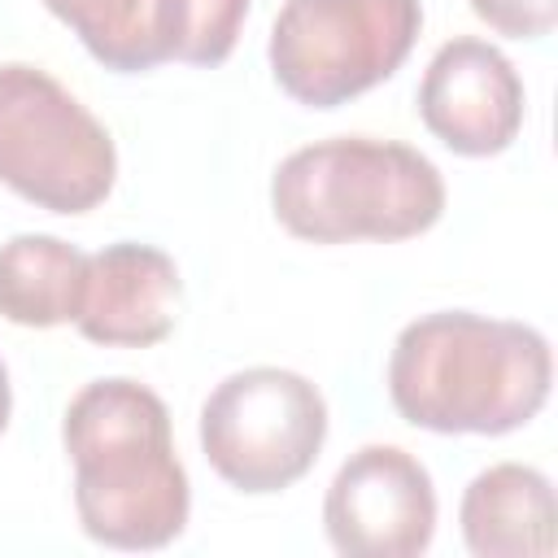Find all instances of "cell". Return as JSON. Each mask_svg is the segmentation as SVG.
Wrapping results in <instances>:
<instances>
[{
	"instance_id": "15",
	"label": "cell",
	"mask_w": 558,
	"mask_h": 558,
	"mask_svg": "<svg viewBox=\"0 0 558 558\" xmlns=\"http://www.w3.org/2000/svg\"><path fill=\"white\" fill-rule=\"evenodd\" d=\"M9 410H13V392H9V371L0 362V432L9 427Z\"/></svg>"
},
{
	"instance_id": "2",
	"label": "cell",
	"mask_w": 558,
	"mask_h": 558,
	"mask_svg": "<svg viewBox=\"0 0 558 558\" xmlns=\"http://www.w3.org/2000/svg\"><path fill=\"white\" fill-rule=\"evenodd\" d=\"M74 462V510L109 549H161L187 527L192 484L170 440L166 401L140 379H96L61 423Z\"/></svg>"
},
{
	"instance_id": "11",
	"label": "cell",
	"mask_w": 558,
	"mask_h": 558,
	"mask_svg": "<svg viewBox=\"0 0 558 558\" xmlns=\"http://www.w3.org/2000/svg\"><path fill=\"white\" fill-rule=\"evenodd\" d=\"M87 279V253L57 235H13L0 244V314L17 327L74 323Z\"/></svg>"
},
{
	"instance_id": "1",
	"label": "cell",
	"mask_w": 558,
	"mask_h": 558,
	"mask_svg": "<svg viewBox=\"0 0 558 558\" xmlns=\"http://www.w3.org/2000/svg\"><path fill=\"white\" fill-rule=\"evenodd\" d=\"M549 340L510 318L471 310L423 314L388 357V397L414 427L440 436H506L549 401Z\"/></svg>"
},
{
	"instance_id": "7",
	"label": "cell",
	"mask_w": 558,
	"mask_h": 558,
	"mask_svg": "<svg viewBox=\"0 0 558 558\" xmlns=\"http://www.w3.org/2000/svg\"><path fill=\"white\" fill-rule=\"evenodd\" d=\"M323 527L344 558H414L436 532V488L427 466L397 445H362L336 471Z\"/></svg>"
},
{
	"instance_id": "4",
	"label": "cell",
	"mask_w": 558,
	"mask_h": 558,
	"mask_svg": "<svg viewBox=\"0 0 558 558\" xmlns=\"http://www.w3.org/2000/svg\"><path fill=\"white\" fill-rule=\"evenodd\" d=\"M109 131L48 74L0 65V183L48 214H87L113 192Z\"/></svg>"
},
{
	"instance_id": "14",
	"label": "cell",
	"mask_w": 558,
	"mask_h": 558,
	"mask_svg": "<svg viewBox=\"0 0 558 558\" xmlns=\"http://www.w3.org/2000/svg\"><path fill=\"white\" fill-rule=\"evenodd\" d=\"M480 22L510 39H541L558 22V0H466Z\"/></svg>"
},
{
	"instance_id": "9",
	"label": "cell",
	"mask_w": 558,
	"mask_h": 558,
	"mask_svg": "<svg viewBox=\"0 0 558 558\" xmlns=\"http://www.w3.org/2000/svg\"><path fill=\"white\" fill-rule=\"evenodd\" d=\"M179 266L170 253L135 240L105 244L87 257L78 331L105 349H148L174 331Z\"/></svg>"
},
{
	"instance_id": "6",
	"label": "cell",
	"mask_w": 558,
	"mask_h": 558,
	"mask_svg": "<svg viewBox=\"0 0 558 558\" xmlns=\"http://www.w3.org/2000/svg\"><path fill=\"white\" fill-rule=\"evenodd\" d=\"M327 440L323 392L283 366L227 375L201 405V449L218 480L240 493H279L296 484Z\"/></svg>"
},
{
	"instance_id": "13",
	"label": "cell",
	"mask_w": 558,
	"mask_h": 558,
	"mask_svg": "<svg viewBox=\"0 0 558 558\" xmlns=\"http://www.w3.org/2000/svg\"><path fill=\"white\" fill-rule=\"evenodd\" d=\"M248 0H161L166 61L222 65L240 39Z\"/></svg>"
},
{
	"instance_id": "10",
	"label": "cell",
	"mask_w": 558,
	"mask_h": 558,
	"mask_svg": "<svg viewBox=\"0 0 558 558\" xmlns=\"http://www.w3.org/2000/svg\"><path fill=\"white\" fill-rule=\"evenodd\" d=\"M458 523L475 558H545L554 554V488L536 466L497 462L466 484Z\"/></svg>"
},
{
	"instance_id": "12",
	"label": "cell",
	"mask_w": 558,
	"mask_h": 558,
	"mask_svg": "<svg viewBox=\"0 0 558 558\" xmlns=\"http://www.w3.org/2000/svg\"><path fill=\"white\" fill-rule=\"evenodd\" d=\"M44 4L83 39V48L100 65L118 74H144L166 61L161 0H44Z\"/></svg>"
},
{
	"instance_id": "5",
	"label": "cell",
	"mask_w": 558,
	"mask_h": 558,
	"mask_svg": "<svg viewBox=\"0 0 558 558\" xmlns=\"http://www.w3.org/2000/svg\"><path fill=\"white\" fill-rule=\"evenodd\" d=\"M418 31V0H283L266 52L296 105L336 109L392 78Z\"/></svg>"
},
{
	"instance_id": "3",
	"label": "cell",
	"mask_w": 558,
	"mask_h": 558,
	"mask_svg": "<svg viewBox=\"0 0 558 558\" xmlns=\"http://www.w3.org/2000/svg\"><path fill=\"white\" fill-rule=\"evenodd\" d=\"M270 209L288 235L310 244L410 240L440 222L445 179L410 144L336 135L279 161Z\"/></svg>"
},
{
	"instance_id": "8",
	"label": "cell",
	"mask_w": 558,
	"mask_h": 558,
	"mask_svg": "<svg viewBox=\"0 0 558 558\" xmlns=\"http://www.w3.org/2000/svg\"><path fill=\"white\" fill-rule=\"evenodd\" d=\"M418 118L462 157H497L523 126V78L488 39H449L423 70Z\"/></svg>"
}]
</instances>
